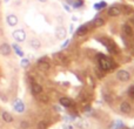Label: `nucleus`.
<instances>
[{
    "mask_svg": "<svg viewBox=\"0 0 134 129\" xmlns=\"http://www.w3.org/2000/svg\"><path fill=\"white\" fill-rule=\"evenodd\" d=\"M113 60H111V59H107L106 56H100V60H99V64H100V68L102 69V71H109V69L114 68V64L112 62Z\"/></svg>",
    "mask_w": 134,
    "mask_h": 129,
    "instance_id": "nucleus-1",
    "label": "nucleus"
},
{
    "mask_svg": "<svg viewBox=\"0 0 134 129\" xmlns=\"http://www.w3.org/2000/svg\"><path fill=\"white\" fill-rule=\"evenodd\" d=\"M116 79H118L119 81L126 82V81H128L131 79V74L128 73L127 71H125V69H121V71H119L118 73H116Z\"/></svg>",
    "mask_w": 134,
    "mask_h": 129,
    "instance_id": "nucleus-2",
    "label": "nucleus"
},
{
    "mask_svg": "<svg viewBox=\"0 0 134 129\" xmlns=\"http://www.w3.org/2000/svg\"><path fill=\"white\" fill-rule=\"evenodd\" d=\"M13 38L16 40V41H19V42L25 41V39H26L25 31H24V30H15L13 32Z\"/></svg>",
    "mask_w": 134,
    "mask_h": 129,
    "instance_id": "nucleus-3",
    "label": "nucleus"
},
{
    "mask_svg": "<svg viewBox=\"0 0 134 129\" xmlns=\"http://www.w3.org/2000/svg\"><path fill=\"white\" fill-rule=\"evenodd\" d=\"M55 35L58 39H65L66 35H67V31L65 27H63V26H59V27H57L55 30Z\"/></svg>",
    "mask_w": 134,
    "mask_h": 129,
    "instance_id": "nucleus-4",
    "label": "nucleus"
},
{
    "mask_svg": "<svg viewBox=\"0 0 134 129\" xmlns=\"http://www.w3.org/2000/svg\"><path fill=\"white\" fill-rule=\"evenodd\" d=\"M9 53H11V46H9L8 44L0 45V54L7 56V55H9Z\"/></svg>",
    "mask_w": 134,
    "mask_h": 129,
    "instance_id": "nucleus-5",
    "label": "nucleus"
},
{
    "mask_svg": "<svg viewBox=\"0 0 134 129\" xmlns=\"http://www.w3.org/2000/svg\"><path fill=\"white\" fill-rule=\"evenodd\" d=\"M14 110H15L16 113H23V112L25 110V104H24V102H21L20 100H16V101L14 102Z\"/></svg>",
    "mask_w": 134,
    "mask_h": 129,
    "instance_id": "nucleus-6",
    "label": "nucleus"
},
{
    "mask_svg": "<svg viewBox=\"0 0 134 129\" xmlns=\"http://www.w3.org/2000/svg\"><path fill=\"white\" fill-rule=\"evenodd\" d=\"M120 110H121V113H124V114H130L131 110H132V107H131V104L128 103V102L125 101L120 104Z\"/></svg>",
    "mask_w": 134,
    "mask_h": 129,
    "instance_id": "nucleus-7",
    "label": "nucleus"
},
{
    "mask_svg": "<svg viewBox=\"0 0 134 129\" xmlns=\"http://www.w3.org/2000/svg\"><path fill=\"white\" fill-rule=\"evenodd\" d=\"M120 14H121V9L118 6H112L108 9V15H111V16H118Z\"/></svg>",
    "mask_w": 134,
    "mask_h": 129,
    "instance_id": "nucleus-8",
    "label": "nucleus"
},
{
    "mask_svg": "<svg viewBox=\"0 0 134 129\" xmlns=\"http://www.w3.org/2000/svg\"><path fill=\"white\" fill-rule=\"evenodd\" d=\"M6 21H7V24H8L9 26H15V25H18V18H16L14 14H9V15H7Z\"/></svg>",
    "mask_w": 134,
    "mask_h": 129,
    "instance_id": "nucleus-9",
    "label": "nucleus"
},
{
    "mask_svg": "<svg viewBox=\"0 0 134 129\" xmlns=\"http://www.w3.org/2000/svg\"><path fill=\"white\" fill-rule=\"evenodd\" d=\"M41 92H42V87L40 85H38V83H32V93L33 94H35V95H39V94H41Z\"/></svg>",
    "mask_w": 134,
    "mask_h": 129,
    "instance_id": "nucleus-10",
    "label": "nucleus"
},
{
    "mask_svg": "<svg viewBox=\"0 0 134 129\" xmlns=\"http://www.w3.org/2000/svg\"><path fill=\"white\" fill-rule=\"evenodd\" d=\"M38 67L40 68V71H48L51 66H49V63L46 62V61L39 60V61H38Z\"/></svg>",
    "mask_w": 134,
    "mask_h": 129,
    "instance_id": "nucleus-11",
    "label": "nucleus"
},
{
    "mask_svg": "<svg viewBox=\"0 0 134 129\" xmlns=\"http://www.w3.org/2000/svg\"><path fill=\"white\" fill-rule=\"evenodd\" d=\"M1 118H2V120H4L5 122H7V123H9V122L13 121V116H12L9 113H7V112H2Z\"/></svg>",
    "mask_w": 134,
    "mask_h": 129,
    "instance_id": "nucleus-12",
    "label": "nucleus"
},
{
    "mask_svg": "<svg viewBox=\"0 0 134 129\" xmlns=\"http://www.w3.org/2000/svg\"><path fill=\"white\" fill-rule=\"evenodd\" d=\"M87 32H88V27L86 25L80 26V27L76 30V34H78V35H85Z\"/></svg>",
    "mask_w": 134,
    "mask_h": 129,
    "instance_id": "nucleus-13",
    "label": "nucleus"
},
{
    "mask_svg": "<svg viewBox=\"0 0 134 129\" xmlns=\"http://www.w3.org/2000/svg\"><path fill=\"white\" fill-rule=\"evenodd\" d=\"M30 46L32 47V48H34V49H38V48H40L41 44H40V41H39L38 39H31V41H30Z\"/></svg>",
    "mask_w": 134,
    "mask_h": 129,
    "instance_id": "nucleus-14",
    "label": "nucleus"
},
{
    "mask_svg": "<svg viewBox=\"0 0 134 129\" xmlns=\"http://www.w3.org/2000/svg\"><path fill=\"white\" fill-rule=\"evenodd\" d=\"M102 44L107 47V49H108L111 53H116V49H115V47L113 46V44H109V41H107V40H104V42H102Z\"/></svg>",
    "mask_w": 134,
    "mask_h": 129,
    "instance_id": "nucleus-15",
    "label": "nucleus"
},
{
    "mask_svg": "<svg viewBox=\"0 0 134 129\" xmlns=\"http://www.w3.org/2000/svg\"><path fill=\"white\" fill-rule=\"evenodd\" d=\"M60 104L64 106V107H71L72 106V100L67 99V97H63V99H60Z\"/></svg>",
    "mask_w": 134,
    "mask_h": 129,
    "instance_id": "nucleus-16",
    "label": "nucleus"
},
{
    "mask_svg": "<svg viewBox=\"0 0 134 129\" xmlns=\"http://www.w3.org/2000/svg\"><path fill=\"white\" fill-rule=\"evenodd\" d=\"M124 32H125L126 35H128V37H132L133 35V30H132V27H131L130 25L124 26Z\"/></svg>",
    "mask_w": 134,
    "mask_h": 129,
    "instance_id": "nucleus-17",
    "label": "nucleus"
},
{
    "mask_svg": "<svg viewBox=\"0 0 134 129\" xmlns=\"http://www.w3.org/2000/svg\"><path fill=\"white\" fill-rule=\"evenodd\" d=\"M106 6H107V2H105V1L98 2V4H95V5H94V9L99 11V9H101V8H105Z\"/></svg>",
    "mask_w": 134,
    "mask_h": 129,
    "instance_id": "nucleus-18",
    "label": "nucleus"
},
{
    "mask_svg": "<svg viewBox=\"0 0 134 129\" xmlns=\"http://www.w3.org/2000/svg\"><path fill=\"white\" fill-rule=\"evenodd\" d=\"M105 24V20L102 18H95L94 20V25L98 26V27H100V26H102Z\"/></svg>",
    "mask_w": 134,
    "mask_h": 129,
    "instance_id": "nucleus-19",
    "label": "nucleus"
},
{
    "mask_svg": "<svg viewBox=\"0 0 134 129\" xmlns=\"http://www.w3.org/2000/svg\"><path fill=\"white\" fill-rule=\"evenodd\" d=\"M12 47H13V48H14V51H15V53L18 54L19 56H21V58H23V56H24V52L21 51V49L19 48V47L16 46V45H13V46H12Z\"/></svg>",
    "mask_w": 134,
    "mask_h": 129,
    "instance_id": "nucleus-20",
    "label": "nucleus"
},
{
    "mask_svg": "<svg viewBox=\"0 0 134 129\" xmlns=\"http://www.w3.org/2000/svg\"><path fill=\"white\" fill-rule=\"evenodd\" d=\"M54 56H55L57 59H59L60 61H63V62H66V58L61 53H55V54H54Z\"/></svg>",
    "mask_w": 134,
    "mask_h": 129,
    "instance_id": "nucleus-21",
    "label": "nucleus"
},
{
    "mask_svg": "<svg viewBox=\"0 0 134 129\" xmlns=\"http://www.w3.org/2000/svg\"><path fill=\"white\" fill-rule=\"evenodd\" d=\"M82 4H83L82 0H76V1L73 2V7H74V8H78V7H81V6H82Z\"/></svg>",
    "mask_w": 134,
    "mask_h": 129,
    "instance_id": "nucleus-22",
    "label": "nucleus"
},
{
    "mask_svg": "<svg viewBox=\"0 0 134 129\" xmlns=\"http://www.w3.org/2000/svg\"><path fill=\"white\" fill-rule=\"evenodd\" d=\"M20 64H21V67L26 68V67L30 64V60H28V59H23V60H21V62H20Z\"/></svg>",
    "mask_w": 134,
    "mask_h": 129,
    "instance_id": "nucleus-23",
    "label": "nucleus"
},
{
    "mask_svg": "<svg viewBox=\"0 0 134 129\" xmlns=\"http://www.w3.org/2000/svg\"><path fill=\"white\" fill-rule=\"evenodd\" d=\"M46 128H47L46 122H44V121H40V122L38 123V129H46Z\"/></svg>",
    "mask_w": 134,
    "mask_h": 129,
    "instance_id": "nucleus-24",
    "label": "nucleus"
},
{
    "mask_svg": "<svg viewBox=\"0 0 134 129\" xmlns=\"http://www.w3.org/2000/svg\"><path fill=\"white\" fill-rule=\"evenodd\" d=\"M20 127L23 129H27L28 127H30V125H28V122H26V121H23V122L20 123Z\"/></svg>",
    "mask_w": 134,
    "mask_h": 129,
    "instance_id": "nucleus-25",
    "label": "nucleus"
},
{
    "mask_svg": "<svg viewBox=\"0 0 134 129\" xmlns=\"http://www.w3.org/2000/svg\"><path fill=\"white\" fill-rule=\"evenodd\" d=\"M128 94H130L131 97H134V87H131L130 88V92H128Z\"/></svg>",
    "mask_w": 134,
    "mask_h": 129,
    "instance_id": "nucleus-26",
    "label": "nucleus"
},
{
    "mask_svg": "<svg viewBox=\"0 0 134 129\" xmlns=\"http://www.w3.org/2000/svg\"><path fill=\"white\" fill-rule=\"evenodd\" d=\"M68 44H69V40H66V41L64 42L63 45H61V47H63V48H65V47H66V46H67V45H68Z\"/></svg>",
    "mask_w": 134,
    "mask_h": 129,
    "instance_id": "nucleus-27",
    "label": "nucleus"
},
{
    "mask_svg": "<svg viewBox=\"0 0 134 129\" xmlns=\"http://www.w3.org/2000/svg\"><path fill=\"white\" fill-rule=\"evenodd\" d=\"M64 7H65V9H66V11H71V8H69V6H67V5H64Z\"/></svg>",
    "mask_w": 134,
    "mask_h": 129,
    "instance_id": "nucleus-28",
    "label": "nucleus"
},
{
    "mask_svg": "<svg viewBox=\"0 0 134 129\" xmlns=\"http://www.w3.org/2000/svg\"><path fill=\"white\" fill-rule=\"evenodd\" d=\"M64 129H73V128H72V126H65Z\"/></svg>",
    "mask_w": 134,
    "mask_h": 129,
    "instance_id": "nucleus-29",
    "label": "nucleus"
},
{
    "mask_svg": "<svg viewBox=\"0 0 134 129\" xmlns=\"http://www.w3.org/2000/svg\"><path fill=\"white\" fill-rule=\"evenodd\" d=\"M41 100H42L44 102H46V101H47V96H42V97H41Z\"/></svg>",
    "mask_w": 134,
    "mask_h": 129,
    "instance_id": "nucleus-30",
    "label": "nucleus"
},
{
    "mask_svg": "<svg viewBox=\"0 0 134 129\" xmlns=\"http://www.w3.org/2000/svg\"><path fill=\"white\" fill-rule=\"evenodd\" d=\"M39 1H41V2H46L47 0H39Z\"/></svg>",
    "mask_w": 134,
    "mask_h": 129,
    "instance_id": "nucleus-31",
    "label": "nucleus"
}]
</instances>
